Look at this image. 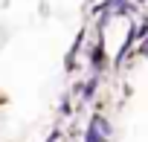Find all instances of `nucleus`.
<instances>
[{
  "label": "nucleus",
  "mask_w": 148,
  "mask_h": 142,
  "mask_svg": "<svg viewBox=\"0 0 148 142\" xmlns=\"http://www.w3.org/2000/svg\"><path fill=\"white\" fill-rule=\"evenodd\" d=\"M108 136V125L102 119H93V125L87 128V142H105Z\"/></svg>",
  "instance_id": "f257e3e1"
}]
</instances>
